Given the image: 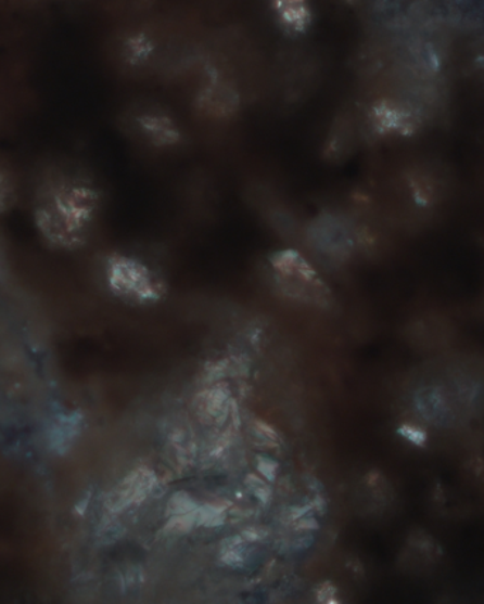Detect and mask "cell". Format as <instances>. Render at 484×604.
<instances>
[{
    "mask_svg": "<svg viewBox=\"0 0 484 604\" xmlns=\"http://www.w3.org/2000/svg\"><path fill=\"white\" fill-rule=\"evenodd\" d=\"M97 207V193L88 185L55 181L37 197L36 224L51 244L77 248L86 241Z\"/></svg>",
    "mask_w": 484,
    "mask_h": 604,
    "instance_id": "cell-1",
    "label": "cell"
},
{
    "mask_svg": "<svg viewBox=\"0 0 484 604\" xmlns=\"http://www.w3.org/2000/svg\"><path fill=\"white\" fill-rule=\"evenodd\" d=\"M106 279L114 294L139 304L155 301L162 296L161 282L151 269L125 255H113L109 259Z\"/></svg>",
    "mask_w": 484,
    "mask_h": 604,
    "instance_id": "cell-2",
    "label": "cell"
},
{
    "mask_svg": "<svg viewBox=\"0 0 484 604\" xmlns=\"http://www.w3.org/2000/svg\"><path fill=\"white\" fill-rule=\"evenodd\" d=\"M155 481V476L143 468L130 473L111 494L110 509L120 511L132 503H139L152 491Z\"/></svg>",
    "mask_w": 484,
    "mask_h": 604,
    "instance_id": "cell-3",
    "label": "cell"
},
{
    "mask_svg": "<svg viewBox=\"0 0 484 604\" xmlns=\"http://www.w3.org/2000/svg\"><path fill=\"white\" fill-rule=\"evenodd\" d=\"M195 517H198V527H218V525L226 522L227 505L217 503L199 506L195 510Z\"/></svg>",
    "mask_w": 484,
    "mask_h": 604,
    "instance_id": "cell-4",
    "label": "cell"
},
{
    "mask_svg": "<svg viewBox=\"0 0 484 604\" xmlns=\"http://www.w3.org/2000/svg\"><path fill=\"white\" fill-rule=\"evenodd\" d=\"M171 515L188 514L199 509V504L189 492L178 491L171 496L169 504H167Z\"/></svg>",
    "mask_w": 484,
    "mask_h": 604,
    "instance_id": "cell-5",
    "label": "cell"
},
{
    "mask_svg": "<svg viewBox=\"0 0 484 604\" xmlns=\"http://www.w3.org/2000/svg\"><path fill=\"white\" fill-rule=\"evenodd\" d=\"M204 409L213 417L220 416V413L227 409V394L225 389L214 388L212 391H207L206 397H204Z\"/></svg>",
    "mask_w": 484,
    "mask_h": 604,
    "instance_id": "cell-6",
    "label": "cell"
},
{
    "mask_svg": "<svg viewBox=\"0 0 484 604\" xmlns=\"http://www.w3.org/2000/svg\"><path fill=\"white\" fill-rule=\"evenodd\" d=\"M195 525H198L195 510L188 514L171 515V518L166 524L165 532L186 534L192 531Z\"/></svg>",
    "mask_w": 484,
    "mask_h": 604,
    "instance_id": "cell-7",
    "label": "cell"
},
{
    "mask_svg": "<svg viewBox=\"0 0 484 604\" xmlns=\"http://www.w3.org/2000/svg\"><path fill=\"white\" fill-rule=\"evenodd\" d=\"M221 561L226 565L232 566V568H240V566L244 565V554H242L241 547L222 552Z\"/></svg>",
    "mask_w": 484,
    "mask_h": 604,
    "instance_id": "cell-8",
    "label": "cell"
},
{
    "mask_svg": "<svg viewBox=\"0 0 484 604\" xmlns=\"http://www.w3.org/2000/svg\"><path fill=\"white\" fill-rule=\"evenodd\" d=\"M278 471V463L269 458H258V472L263 474L267 480L272 481Z\"/></svg>",
    "mask_w": 484,
    "mask_h": 604,
    "instance_id": "cell-9",
    "label": "cell"
},
{
    "mask_svg": "<svg viewBox=\"0 0 484 604\" xmlns=\"http://www.w3.org/2000/svg\"><path fill=\"white\" fill-rule=\"evenodd\" d=\"M241 537L245 542H259L268 537V529L264 527H249L241 532Z\"/></svg>",
    "mask_w": 484,
    "mask_h": 604,
    "instance_id": "cell-10",
    "label": "cell"
},
{
    "mask_svg": "<svg viewBox=\"0 0 484 604\" xmlns=\"http://www.w3.org/2000/svg\"><path fill=\"white\" fill-rule=\"evenodd\" d=\"M337 589L334 584L326 582L318 590V601L322 603H337Z\"/></svg>",
    "mask_w": 484,
    "mask_h": 604,
    "instance_id": "cell-11",
    "label": "cell"
},
{
    "mask_svg": "<svg viewBox=\"0 0 484 604\" xmlns=\"http://www.w3.org/2000/svg\"><path fill=\"white\" fill-rule=\"evenodd\" d=\"M255 429H257V434L260 436V438L265 440H271L277 444L279 436L277 434V430L272 429L271 426L258 421L257 424H255Z\"/></svg>",
    "mask_w": 484,
    "mask_h": 604,
    "instance_id": "cell-12",
    "label": "cell"
},
{
    "mask_svg": "<svg viewBox=\"0 0 484 604\" xmlns=\"http://www.w3.org/2000/svg\"><path fill=\"white\" fill-rule=\"evenodd\" d=\"M297 525L296 528L297 529H305V531H311V529H318L319 528V524L318 522H316L315 518H300L297 519Z\"/></svg>",
    "mask_w": 484,
    "mask_h": 604,
    "instance_id": "cell-13",
    "label": "cell"
}]
</instances>
